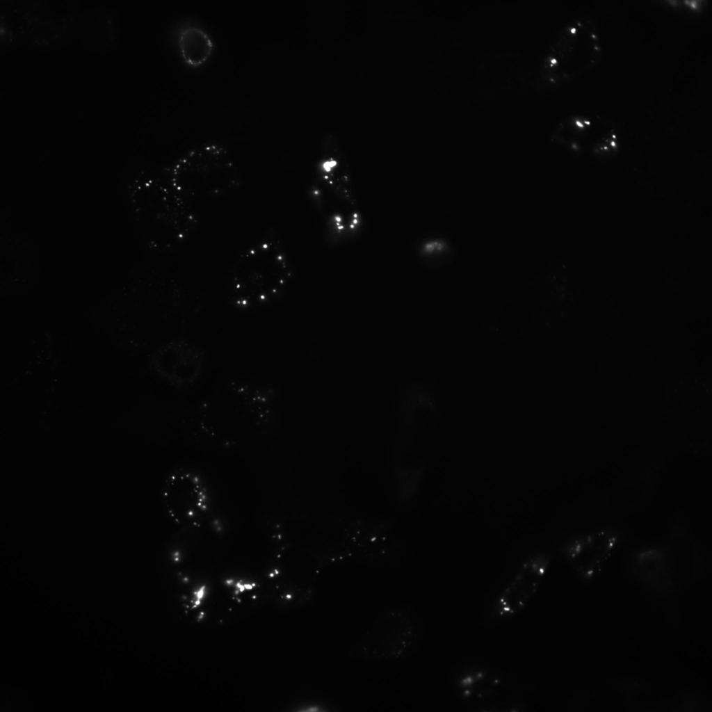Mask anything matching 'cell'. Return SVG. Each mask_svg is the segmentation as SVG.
<instances>
[{
    "label": "cell",
    "instance_id": "1",
    "mask_svg": "<svg viewBox=\"0 0 712 712\" xmlns=\"http://www.w3.org/2000/svg\"><path fill=\"white\" fill-rule=\"evenodd\" d=\"M295 268L280 233L269 229L234 259L225 278V300L234 312L251 314L273 306L286 293Z\"/></svg>",
    "mask_w": 712,
    "mask_h": 712
},
{
    "label": "cell",
    "instance_id": "2",
    "mask_svg": "<svg viewBox=\"0 0 712 712\" xmlns=\"http://www.w3.org/2000/svg\"><path fill=\"white\" fill-rule=\"evenodd\" d=\"M275 400V390L269 385L232 379L199 403L197 426L206 436L227 442L262 434L274 421Z\"/></svg>",
    "mask_w": 712,
    "mask_h": 712
},
{
    "label": "cell",
    "instance_id": "3",
    "mask_svg": "<svg viewBox=\"0 0 712 712\" xmlns=\"http://www.w3.org/2000/svg\"><path fill=\"white\" fill-rule=\"evenodd\" d=\"M305 193L321 221L326 247L342 248L361 236L364 213L353 174L339 156L327 153L315 163Z\"/></svg>",
    "mask_w": 712,
    "mask_h": 712
},
{
    "label": "cell",
    "instance_id": "4",
    "mask_svg": "<svg viewBox=\"0 0 712 712\" xmlns=\"http://www.w3.org/2000/svg\"><path fill=\"white\" fill-rule=\"evenodd\" d=\"M166 171L170 185L187 200L232 195L243 183L242 173L229 152L216 143L190 149Z\"/></svg>",
    "mask_w": 712,
    "mask_h": 712
},
{
    "label": "cell",
    "instance_id": "5",
    "mask_svg": "<svg viewBox=\"0 0 712 712\" xmlns=\"http://www.w3.org/2000/svg\"><path fill=\"white\" fill-rule=\"evenodd\" d=\"M597 22L590 16L576 17L563 25L542 60L538 83L554 89L595 68L603 58Z\"/></svg>",
    "mask_w": 712,
    "mask_h": 712
},
{
    "label": "cell",
    "instance_id": "6",
    "mask_svg": "<svg viewBox=\"0 0 712 712\" xmlns=\"http://www.w3.org/2000/svg\"><path fill=\"white\" fill-rule=\"evenodd\" d=\"M141 191L150 248L170 254L195 236L201 227L198 213L167 180L148 179Z\"/></svg>",
    "mask_w": 712,
    "mask_h": 712
},
{
    "label": "cell",
    "instance_id": "7",
    "mask_svg": "<svg viewBox=\"0 0 712 712\" xmlns=\"http://www.w3.org/2000/svg\"><path fill=\"white\" fill-rule=\"evenodd\" d=\"M163 503L169 519L180 529L204 524L212 505L207 481L197 471L186 467L172 470L166 478Z\"/></svg>",
    "mask_w": 712,
    "mask_h": 712
},
{
    "label": "cell",
    "instance_id": "8",
    "mask_svg": "<svg viewBox=\"0 0 712 712\" xmlns=\"http://www.w3.org/2000/svg\"><path fill=\"white\" fill-rule=\"evenodd\" d=\"M550 564V556L544 552L527 556L494 598L490 620L504 622L524 612L537 594Z\"/></svg>",
    "mask_w": 712,
    "mask_h": 712
},
{
    "label": "cell",
    "instance_id": "9",
    "mask_svg": "<svg viewBox=\"0 0 712 712\" xmlns=\"http://www.w3.org/2000/svg\"><path fill=\"white\" fill-rule=\"evenodd\" d=\"M415 626L406 608L380 615L356 643V655L371 660H391L403 656L414 640Z\"/></svg>",
    "mask_w": 712,
    "mask_h": 712
},
{
    "label": "cell",
    "instance_id": "10",
    "mask_svg": "<svg viewBox=\"0 0 712 712\" xmlns=\"http://www.w3.org/2000/svg\"><path fill=\"white\" fill-rule=\"evenodd\" d=\"M151 364L165 384L183 391L194 387L203 377L207 355L202 348L182 336L162 343Z\"/></svg>",
    "mask_w": 712,
    "mask_h": 712
},
{
    "label": "cell",
    "instance_id": "11",
    "mask_svg": "<svg viewBox=\"0 0 712 712\" xmlns=\"http://www.w3.org/2000/svg\"><path fill=\"white\" fill-rule=\"evenodd\" d=\"M620 543L619 533L608 528L580 535L562 548V556L583 583L595 581Z\"/></svg>",
    "mask_w": 712,
    "mask_h": 712
},
{
    "label": "cell",
    "instance_id": "12",
    "mask_svg": "<svg viewBox=\"0 0 712 712\" xmlns=\"http://www.w3.org/2000/svg\"><path fill=\"white\" fill-rule=\"evenodd\" d=\"M613 127L607 118L588 114H572L553 128L551 140L572 154H582L604 132Z\"/></svg>",
    "mask_w": 712,
    "mask_h": 712
},
{
    "label": "cell",
    "instance_id": "13",
    "mask_svg": "<svg viewBox=\"0 0 712 712\" xmlns=\"http://www.w3.org/2000/svg\"><path fill=\"white\" fill-rule=\"evenodd\" d=\"M629 570L638 583L656 594L668 592L673 583L669 556L657 547L635 550L629 558Z\"/></svg>",
    "mask_w": 712,
    "mask_h": 712
},
{
    "label": "cell",
    "instance_id": "14",
    "mask_svg": "<svg viewBox=\"0 0 712 712\" xmlns=\"http://www.w3.org/2000/svg\"><path fill=\"white\" fill-rule=\"evenodd\" d=\"M502 679L485 668L470 666L457 675L454 686L458 697L474 706L485 707L489 698L497 695Z\"/></svg>",
    "mask_w": 712,
    "mask_h": 712
},
{
    "label": "cell",
    "instance_id": "15",
    "mask_svg": "<svg viewBox=\"0 0 712 712\" xmlns=\"http://www.w3.org/2000/svg\"><path fill=\"white\" fill-rule=\"evenodd\" d=\"M175 43L183 63L191 68L205 65L215 49L211 34L202 26L191 22H182L177 27Z\"/></svg>",
    "mask_w": 712,
    "mask_h": 712
},
{
    "label": "cell",
    "instance_id": "16",
    "mask_svg": "<svg viewBox=\"0 0 712 712\" xmlns=\"http://www.w3.org/2000/svg\"><path fill=\"white\" fill-rule=\"evenodd\" d=\"M620 149L617 130L612 127L601 135L591 145L589 152L596 159L607 161L617 156Z\"/></svg>",
    "mask_w": 712,
    "mask_h": 712
},
{
    "label": "cell",
    "instance_id": "17",
    "mask_svg": "<svg viewBox=\"0 0 712 712\" xmlns=\"http://www.w3.org/2000/svg\"><path fill=\"white\" fill-rule=\"evenodd\" d=\"M657 3L668 10L690 15H702L708 6L706 0H660Z\"/></svg>",
    "mask_w": 712,
    "mask_h": 712
}]
</instances>
